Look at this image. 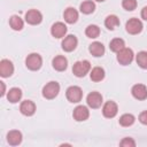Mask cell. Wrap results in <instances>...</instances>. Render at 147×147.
Listing matches in <instances>:
<instances>
[{"label":"cell","mask_w":147,"mask_h":147,"mask_svg":"<svg viewBox=\"0 0 147 147\" xmlns=\"http://www.w3.org/2000/svg\"><path fill=\"white\" fill-rule=\"evenodd\" d=\"M60 92V85L57 82H49L42 87V95L46 99H54Z\"/></svg>","instance_id":"obj_1"},{"label":"cell","mask_w":147,"mask_h":147,"mask_svg":"<svg viewBox=\"0 0 147 147\" xmlns=\"http://www.w3.org/2000/svg\"><path fill=\"white\" fill-rule=\"evenodd\" d=\"M25 64L30 70H39L41 68L42 64V59L39 54L37 53H31L30 55H28V57L25 59Z\"/></svg>","instance_id":"obj_2"},{"label":"cell","mask_w":147,"mask_h":147,"mask_svg":"<svg viewBox=\"0 0 147 147\" xmlns=\"http://www.w3.org/2000/svg\"><path fill=\"white\" fill-rule=\"evenodd\" d=\"M90 68H91V64L87 60L77 61L72 67V72L77 77H84L90 71Z\"/></svg>","instance_id":"obj_3"},{"label":"cell","mask_w":147,"mask_h":147,"mask_svg":"<svg viewBox=\"0 0 147 147\" xmlns=\"http://www.w3.org/2000/svg\"><path fill=\"white\" fill-rule=\"evenodd\" d=\"M65 96L70 102L76 103L82 100L83 91L79 86H70V87H68V90L65 92Z\"/></svg>","instance_id":"obj_4"},{"label":"cell","mask_w":147,"mask_h":147,"mask_svg":"<svg viewBox=\"0 0 147 147\" xmlns=\"http://www.w3.org/2000/svg\"><path fill=\"white\" fill-rule=\"evenodd\" d=\"M133 60V52L131 48H123L119 52H117V61L122 65H127Z\"/></svg>","instance_id":"obj_5"},{"label":"cell","mask_w":147,"mask_h":147,"mask_svg":"<svg viewBox=\"0 0 147 147\" xmlns=\"http://www.w3.org/2000/svg\"><path fill=\"white\" fill-rule=\"evenodd\" d=\"M125 28H126V31L130 33V34H138L141 32L142 30V23L140 20L133 17V18H130L126 24H125Z\"/></svg>","instance_id":"obj_6"},{"label":"cell","mask_w":147,"mask_h":147,"mask_svg":"<svg viewBox=\"0 0 147 147\" xmlns=\"http://www.w3.org/2000/svg\"><path fill=\"white\" fill-rule=\"evenodd\" d=\"M25 21L29 24L36 25V24H39L42 21V15L37 9H30L25 13Z\"/></svg>","instance_id":"obj_7"},{"label":"cell","mask_w":147,"mask_h":147,"mask_svg":"<svg viewBox=\"0 0 147 147\" xmlns=\"http://www.w3.org/2000/svg\"><path fill=\"white\" fill-rule=\"evenodd\" d=\"M118 111V108H117V105L114 102V101H107L105 105H103V108H102V114L105 117L107 118H113L116 116Z\"/></svg>","instance_id":"obj_8"},{"label":"cell","mask_w":147,"mask_h":147,"mask_svg":"<svg viewBox=\"0 0 147 147\" xmlns=\"http://www.w3.org/2000/svg\"><path fill=\"white\" fill-rule=\"evenodd\" d=\"M86 102L91 108H99L102 103V95L99 92H91L86 98Z\"/></svg>","instance_id":"obj_9"},{"label":"cell","mask_w":147,"mask_h":147,"mask_svg":"<svg viewBox=\"0 0 147 147\" xmlns=\"http://www.w3.org/2000/svg\"><path fill=\"white\" fill-rule=\"evenodd\" d=\"M72 116H74V118H75L77 122H82V121H85V119L88 118L90 111H88V109H87L85 106H77V107L74 109Z\"/></svg>","instance_id":"obj_10"},{"label":"cell","mask_w":147,"mask_h":147,"mask_svg":"<svg viewBox=\"0 0 147 147\" xmlns=\"http://www.w3.org/2000/svg\"><path fill=\"white\" fill-rule=\"evenodd\" d=\"M77 42H78L77 38L74 34H69L62 40V44H61L62 45V49L65 51V52H71V51H74L76 48Z\"/></svg>","instance_id":"obj_11"},{"label":"cell","mask_w":147,"mask_h":147,"mask_svg":"<svg viewBox=\"0 0 147 147\" xmlns=\"http://www.w3.org/2000/svg\"><path fill=\"white\" fill-rule=\"evenodd\" d=\"M51 33L55 38H62L67 33V26L62 22H56L51 28Z\"/></svg>","instance_id":"obj_12"},{"label":"cell","mask_w":147,"mask_h":147,"mask_svg":"<svg viewBox=\"0 0 147 147\" xmlns=\"http://www.w3.org/2000/svg\"><path fill=\"white\" fill-rule=\"evenodd\" d=\"M14 72V65L9 60H1L0 62V75L1 77H9Z\"/></svg>","instance_id":"obj_13"},{"label":"cell","mask_w":147,"mask_h":147,"mask_svg":"<svg viewBox=\"0 0 147 147\" xmlns=\"http://www.w3.org/2000/svg\"><path fill=\"white\" fill-rule=\"evenodd\" d=\"M132 95L138 100H145L147 98V87L142 84H136L131 90Z\"/></svg>","instance_id":"obj_14"},{"label":"cell","mask_w":147,"mask_h":147,"mask_svg":"<svg viewBox=\"0 0 147 147\" xmlns=\"http://www.w3.org/2000/svg\"><path fill=\"white\" fill-rule=\"evenodd\" d=\"M20 110L25 116H32L34 114V111H36V105L30 100H25V101H23L21 103Z\"/></svg>","instance_id":"obj_15"},{"label":"cell","mask_w":147,"mask_h":147,"mask_svg":"<svg viewBox=\"0 0 147 147\" xmlns=\"http://www.w3.org/2000/svg\"><path fill=\"white\" fill-rule=\"evenodd\" d=\"M52 64H53V68L57 71H63L67 69V65H68V60L62 56V55H57L53 59L52 61Z\"/></svg>","instance_id":"obj_16"},{"label":"cell","mask_w":147,"mask_h":147,"mask_svg":"<svg viewBox=\"0 0 147 147\" xmlns=\"http://www.w3.org/2000/svg\"><path fill=\"white\" fill-rule=\"evenodd\" d=\"M7 141L9 145L11 146H17L21 144L22 141V133L17 130H13V131H9L8 134H7Z\"/></svg>","instance_id":"obj_17"},{"label":"cell","mask_w":147,"mask_h":147,"mask_svg":"<svg viewBox=\"0 0 147 147\" xmlns=\"http://www.w3.org/2000/svg\"><path fill=\"white\" fill-rule=\"evenodd\" d=\"M63 17H64V21L67 23H70V24L76 23L77 20H78V11L75 8H72V7H69V8H67L64 10Z\"/></svg>","instance_id":"obj_18"},{"label":"cell","mask_w":147,"mask_h":147,"mask_svg":"<svg viewBox=\"0 0 147 147\" xmlns=\"http://www.w3.org/2000/svg\"><path fill=\"white\" fill-rule=\"evenodd\" d=\"M88 51L93 56L99 57V56H102L105 54V46L99 41H94V42H92L90 45Z\"/></svg>","instance_id":"obj_19"},{"label":"cell","mask_w":147,"mask_h":147,"mask_svg":"<svg viewBox=\"0 0 147 147\" xmlns=\"http://www.w3.org/2000/svg\"><path fill=\"white\" fill-rule=\"evenodd\" d=\"M21 98H22V91H21L18 87H13V88H10L9 92H8V94H7V99H8V101L11 102V103L18 102V101L21 100Z\"/></svg>","instance_id":"obj_20"},{"label":"cell","mask_w":147,"mask_h":147,"mask_svg":"<svg viewBox=\"0 0 147 147\" xmlns=\"http://www.w3.org/2000/svg\"><path fill=\"white\" fill-rule=\"evenodd\" d=\"M9 25H10V28H11L13 30H15V31H20V30L23 29L24 23H23V20H22L20 16H17V15H13V16L10 17V20H9Z\"/></svg>","instance_id":"obj_21"},{"label":"cell","mask_w":147,"mask_h":147,"mask_svg":"<svg viewBox=\"0 0 147 147\" xmlns=\"http://www.w3.org/2000/svg\"><path fill=\"white\" fill-rule=\"evenodd\" d=\"M90 77L93 82H101L105 78V70L101 67H95L92 69Z\"/></svg>","instance_id":"obj_22"},{"label":"cell","mask_w":147,"mask_h":147,"mask_svg":"<svg viewBox=\"0 0 147 147\" xmlns=\"http://www.w3.org/2000/svg\"><path fill=\"white\" fill-rule=\"evenodd\" d=\"M105 25H106L107 29L114 30L116 26L119 25V20H118V17L116 15H109L105 20Z\"/></svg>","instance_id":"obj_23"},{"label":"cell","mask_w":147,"mask_h":147,"mask_svg":"<svg viewBox=\"0 0 147 147\" xmlns=\"http://www.w3.org/2000/svg\"><path fill=\"white\" fill-rule=\"evenodd\" d=\"M124 46H125L124 40L121 39V38H115V39H113V40L110 41V44H109L110 49H111L113 52H115V53H117V52H119L121 49H123Z\"/></svg>","instance_id":"obj_24"},{"label":"cell","mask_w":147,"mask_h":147,"mask_svg":"<svg viewBox=\"0 0 147 147\" xmlns=\"http://www.w3.org/2000/svg\"><path fill=\"white\" fill-rule=\"evenodd\" d=\"M79 8H80V11H82L83 14H91V13L94 11V9H95V5H94L93 1L87 0V1L82 2Z\"/></svg>","instance_id":"obj_25"},{"label":"cell","mask_w":147,"mask_h":147,"mask_svg":"<svg viewBox=\"0 0 147 147\" xmlns=\"http://www.w3.org/2000/svg\"><path fill=\"white\" fill-rule=\"evenodd\" d=\"M85 34L88 37V38H96L99 34H100V29L98 25L95 24H91L86 28L85 30Z\"/></svg>","instance_id":"obj_26"},{"label":"cell","mask_w":147,"mask_h":147,"mask_svg":"<svg viewBox=\"0 0 147 147\" xmlns=\"http://www.w3.org/2000/svg\"><path fill=\"white\" fill-rule=\"evenodd\" d=\"M137 63L140 68L142 69H147V52L141 51L137 54Z\"/></svg>","instance_id":"obj_27"},{"label":"cell","mask_w":147,"mask_h":147,"mask_svg":"<svg viewBox=\"0 0 147 147\" xmlns=\"http://www.w3.org/2000/svg\"><path fill=\"white\" fill-rule=\"evenodd\" d=\"M134 123V116L132 114H124L119 117V124L122 126H130Z\"/></svg>","instance_id":"obj_28"},{"label":"cell","mask_w":147,"mask_h":147,"mask_svg":"<svg viewBox=\"0 0 147 147\" xmlns=\"http://www.w3.org/2000/svg\"><path fill=\"white\" fill-rule=\"evenodd\" d=\"M122 6H123V8L125 10L131 11V10L136 9V7H137V0H123L122 1Z\"/></svg>","instance_id":"obj_29"},{"label":"cell","mask_w":147,"mask_h":147,"mask_svg":"<svg viewBox=\"0 0 147 147\" xmlns=\"http://www.w3.org/2000/svg\"><path fill=\"white\" fill-rule=\"evenodd\" d=\"M121 146H130V147H134V146H136V142H134L131 138H124V139L121 141Z\"/></svg>","instance_id":"obj_30"},{"label":"cell","mask_w":147,"mask_h":147,"mask_svg":"<svg viewBox=\"0 0 147 147\" xmlns=\"http://www.w3.org/2000/svg\"><path fill=\"white\" fill-rule=\"evenodd\" d=\"M139 121H140L142 124L147 125V110H146V111H142V113L139 115Z\"/></svg>","instance_id":"obj_31"},{"label":"cell","mask_w":147,"mask_h":147,"mask_svg":"<svg viewBox=\"0 0 147 147\" xmlns=\"http://www.w3.org/2000/svg\"><path fill=\"white\" fill-rule=\"evenodd\" d=\"M141 17L147 21V6L142 8V10H141Z\"/></svg>","instance_id":"obj_32"},{"label":"cell","mask_w":147,"mask_h":147,"mask_svg":"<svg viewBox=\"0 0 147 147\" xmlns=\"http://www.w3.org/2000/svg\"><path fill=\"white\" fill-rule=\"evenodd\" d=\"M0 85H1V92H0V95H1V96H3V95H5V91H6L5 83H3V82H0Z\"/></svg>","instance_id":"obj_33"},{"label":"cell","mask_w":147,"mask_h":147,"mask_svg":"<svg viewBox=\"0 0 147 147\" xmlns=\"http://www.w3.org/2000/svg\"><path fill=\"white\" fill-rule=\"evenodd\" d=\"M95 1H99V2H102V1H105V0H95Z\"/></svg>","instance_id":"obj_34"}]
</instances>
